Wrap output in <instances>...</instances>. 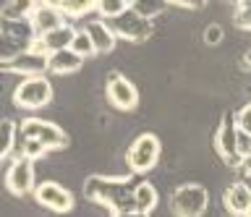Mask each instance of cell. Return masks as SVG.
<instances>
[{"mask_svg":"<svg viewBox=\"0 0 251 217\" xmlns=\"http://www.w3.org/2000/svg\"><path fill=\"white\" fill-rule=\"evenodd\" d=\"M165 5H168V0H133V5L131 8L139 13V16H144L152 21L157 13H162L165 11Z\"/></svg>","mask_w":251,"mask_h":217,"instance_id":"cell-24","label":"cell"},{"mask_svg":"<svg viewBox=\"0 0 251 217\" xmlns=\"http://www.w3.org/2000/svg\"><path fill=\"white\" fill-rule=\"evenodd\" d=\"M34 37L37 34L29 21H11V19L0 16V66L13 60L19 52L29 50Z\"/></svg>","mask_w":251,"mask_h":217,"instance_id":"cell-3","label":"cell"},{"mask_svg":"<svg viewBox=\"0 0 251 217\" xmlns=\"http://www.w3.org/2000/svg\"><path fill=\"white\" fill-rule=\"evenodd\" d=\"M235 149H238V157H249L251 154V134H246V131L238 128V136H235Z\"/></svg>","mask_w":251,"mask_h":217,"instance_id":"cell-26","label":"cell"},{"mask_svg":"<svg viewBox=\"0 0 251 217\" xmlns=\"http://www.w3.org/2000/svg\"><path fill=\"white\" fill-rule=\"evenodd\" d=\"M16 134H19V126L11 118L0 121V162L16 149Z\"/></svg>","mask_w":251,"mask_h":217,"instance_id":"cell-20","label":"cell"},{"mask_svg":"<svg viewBox=\"0 0 251 217\" xmlns=\"http://www.w3.org/2000/svg\"><path fill=\"white\" fill-rule=\"evenodd\" d=\"M3 68H5V71H11V73H21L24 79H26V76H45V71H47V55H39V52H34V50H24L13 60H8Z\"/></svg>","mask_w":251,"mask_h":217,"instance_id":"cell-13","label":"cell"},{"mask_svg":"<svg viewBox=\"0 0 251 217\" xmlns=\"http://www.w3.org/2000/svg\"><path fill=\"white\" fill-rule=\"evenodd\" d=\"M230 217H235V215H230Z\"/></svg>","mask_w":251,"mask_h":217,"instance_id":"cell-35","label":"cell"},{"mask_svg":"<svg viewBox=\"0 0 251 217\" xmlns=\"http://www.w3.org/2000/svg\"><path fill=\"white\" fill-rule=\"evenodd\" d=\"M204 45H209V48H217L220 42H223V37H225V32H223V26L220 24H209L207 29H204Z\"/></svg>","mask_w":251,"mask_h":217,"instance_id":"cell-25","label":"cell"},{"mask_svg":"<svg viewBox=\"0 0 251 217\" xmlns=\"http://www.w3.org/2000/svg\"><path fill=\"white\" fill-rule=\"evenodd\" d=\"M31 193H34V199H37L39 207L50 209V212H55V215H68L71 209L76 207L74 193H71L66 186H60V183H55V181L37 183Z\"/></svg>","mask_w":251,"mask_h":217,"instance_id":"cell-7","label":"cell"},{"mask_svg":"<svg viewBox=\"0 0 251 217\" xmlns=\"http://www.w3.org/2000/svg\"><path fill=\"white\" fill-rule=\"evenodd\" d=\"M170 3H176V5H183V8H201L207 0H170Z\"/></svg>","mask_w":251,"mask_h":217,"instance_id":"cell-28","label":"cell"},{"mask_svg":"<svg viewBox=\"0 0 251 217\" xmlns=\"http://www.w3.org/2000/svg\"><path fill=\"white\" fill-rule=\"evenodd\" d=\"M37 5H39V0H13V3L8 5L0 16L11 19V21H29V16L34 13Z\"/></svg>","mask_w":251,"mask_h":217,"instance_id":"cell-21","label":"cell"},{"mask_svg":"<svg viewBox=\"0 0 251 217\" xmlns=\"http://www.w3.org/2000/svg\"><path fill=\"white\" fill-rule=\"evenodd\" d=\"M52 102V84L45 76H26L13 89V105L21 110H39Z\"/></svg>","mask_w":251,"mask_h":217,"instance_id":"cell-6","label":"cell"},{"mask_svg":"<svg viewBox=\"0 0 251 217\" xmlns=\"http://www.w3.org/2000/svg\"><path fill=\"white\" fill-rule=\"evenodd\" d=\"M29 24L31 29H34V34H47V32H52V29H58L66 24V16L58 11V8H52V5H45V3H39L34 13L29 16Z\"/></svg>","mask_w":251,"mask_h":217,"instance_id":"cell-14","label":"cell"},{"mask_svg":"<svg viewBox=\"0 0 251 217\" xmlns=\"http://www.w3.org/2000/svg\"><path fill=\"white\" fill-rule=\"evenodd\" d=\"M223 204H225V209L230 215H235V217H243L251 209V189L246 183H230L225 189V193H223Z\"/></svg>","mask_w":251,"mask_h":217,"instance_id":"cell-15","label":"cell"},{"mask_svg":"<svg viewBox=\"0 0 251 217\" xmlns=\"http://www.w3.org/2000/svg\"><path fill=\"white\" fill-rule=\"evenodd\" d=\"M126 8H128L126 0H97V8H94V11L100 13L102 21H113L115 16H121Z\"/></svg>","mask_w":251,"mask_h":217,"instance_id":"cell-23","label":"cell"},{"mask_svg":"<svg viewBox=\"0 0 251 217\" xmlns=\"http://www.w3.org/2000/svg\"><path fill=\"white\" fill-rule=\"evenodd\" d=\"M71 50H74L76 55H81L84 60L92 58V55H97V50H94V45L89 40V34H86V29H76L74 40H71Z\"/></svg>","mask_w":251,"mask_h":217,"instance_id":"cell-22","label":"cell"},{"mask_svg":"<svg viewBox=\"0 0 251 217\" xmlns=\"http://www.w3.org/2000/svg\"><path fill=\"white\" fill-rule=\"evenodd\" d=\"M243 217H251V209H249V212H246V215H243Z\"/></svg>","mask_w":251,"mask_h":217,"instance_id":"cell-34","label":"cell"},{"mask_svg":"<svg viewBox=\"0 0 251 217\" xmlns=\"http://www.w3.org/2000/svg\"><path fill=\"white\" fill-rule=\"evenodd\" d=\"M105 95H107V102L115 107V110H123V113H131L139 107V89L133 87L131 79H126L123 73L113 71L107 76V84H105Z\"/></svg>","mask_w":251,"mask_h":217,"instance_id":"cell-8","label":"cell"},{"mask_svg":"<svg viewBox=\"0 0 251 217\" xmlns=\"http://www.w3.org/2000/svg\"><path fill=\"white\" fill-rule=\"evenodd\" d=\"M74 34H76V29H74V26H71L68 21H66L63 26L52 29V32L34 37V42L29 45V50L39 52V55H50V52L66 50V48H71V40H74Z\"/></svg>","mask_w":251,"mask_h":217,"instance_id":"cell-12","label":"cell"},{"mask_svg":"<svg viewBox=\"0 0 251 217\" xmlns=\"http://www.w3.org/2000/svg\"><path fill=\"white\" fill-rule=\"evenodd\" d=\"M235 136H238L235 115L227 113L225 118H223V123H220L217 134H215V149H217L220 157H223L225 165H230V168H238V165H241L238 149H235Z\"/></svg>","mask_w":251,"mask_h":217,"instance_id":"cell-11","label":"cell"},{"mask_svg":"<svg viewBox=\"0 0 251 217\" xmlns=\"http://www.w3.org/2000/svg\"><path fill=\"white\" fill-rule=\"evenodd\" d=\"M66 144H68L66 131L42 118L21 121L19 134H16V149H19L21 157H29V160H37L50 149H60Z\"/></svg>","mask_w":251,"mask_h":217,"instance_id":"cell-1","label":"cell"},{"mask_svg":"<svg viewBox=\"0 0 251 217\" xmlns=\"http://www.w3.org/2000/svg\"><path fill=\"white\" fill-rule=\"evenodd\" d=\"M238 170H241L243 175H249V178H251V154H249V157H243V160H241Z\"/></svg>","mask_w":251,"mask_h":217,"instance_id":"cell-29","label":"cell"},{"mask_svg":"<svg viewBox=\"0 0 251 217\" xmlns=\"http://www.w3.org/2000/svg\"><path fill=\"white\" fill-rule=\"evenodd\" d=\"M235 126H238L241 131H246V134H251V102L243 105L238 113H235Z\"/></svg>","mask_w":251,"mask_h":217,"instance_id":"cell-27","label":"cell"},{"mask_svg":"<svg viewBox=\"0 0 251 217\" xmlns=\"http://www.w3.org/2000/svg\"><path fill=\"white\" fill-rule=\"evenodd\" d=\"M34 160L29 157H16L5 170V189L13 193V196H26V193L34 191Z\"/></svg>","mask_w":251,"mask_h":217,"instance_id":"cell-10","label":"cell"},{"mask_svg":"<svg viewBox=\"0 0 251 217\" xmlns=\"http://www.w3.org/2000/svg\"><path fill=\"white\" fill-rule=\"evenodd\" d=\"M160 152H162V144L154 134H139L131 142L128 152H126V165H128L133 175H144L157 165Z\"/></svg>","mask_w":251,"mask_h":217,"instance_id":"cell-4","label":"cell"},{"mask_svg":"<svg viewBox=\"0 0 251 217\" xmlns=\"http://www.w3.org/2000/svg\"><path fill=\"white\" fill-rule=\"evenodd\" d=\"M243 66H246V68H251V50L246 52V55H243Z\"/></svg>","mask_w":251,"mask_h":217,"instance_id":"cell-31","label":"cell"},{"mask_svg":"<svg viewBox=\"0 0 251 217\" xmlns=\"http://www.w3.org/2000/svg\"><path fill=\"white\" fill-rule=\"evenodd\" d=\"M11 3H13V0H0V13H3V11H5Z\"/></svg>","mask_w":251,"mask_h":217,"instance_id":"cell-32","label":"cell"},{"mask_svg":"<svg viewBox=\"0 0 251 217\" xmlns=\"http://www.w3.org/2000/svg\"><path fill=\"white\" fill-rule=\"evenodd\" d=\"M84 196L100 207H107L113 215L123 212H136L133 201V186L128 178H115V175H89L84 181Z\"/></svg>","mask_w":251,"mask_h":217,"instance_id":"cell-2","label":"cell"},{"mask_svg":"<svg viewBox=\"0 0 251 217\" xmlns=\"http://www.w3.org/2000/svg\"><path fill=\"white\" fill-rule=\"evenodd\" d=\"M126 5H133V0H126Z\"/></svg>","mask_w":251,"mask_h":217,"instance_id":"cell-33","label":"cell"},{"mask_svg":"<svg viewBox=\"0 0 251 217\" xmlns=\"http://www.w3.org/2000/svg\"><path fill=\"white\" fill-rule=\"evenodd\" d=\"M107 24L113 26L115 37H121V40H126V42H147V37L152 34V21L139 16L131 5L121 13V16L107 21Z\"/></svg>","mask_w":251,"mask_h":217,"instance_id":"cell-9","label":"cell"},{"mask_svg":"<svg viewBox=\"0 0 251 217\" xmlns=\"http://www.w3.org/2000/svg\"><path fill=\"white\" fill-rule=\"evenodd\" d=\"M133 201H136V212L149 215V212L157 207L160 196H157V189H154L152 183H149V181H141L139 186H133Z\"/></svg>","mask_w":251,"mask_h":217,"instance_id":"cell-19","label":"cell"},{"mask_svg":"<svg viewBox=\"0 0 251 217\" xmlns=\"http://www.w3.org/2000/svg\"><path fill=\"white\" fill-rule=\"evenodd\" d=\"M84 29H86V34H89V40H92V45H94V50H97V52H105V55H107V52L115 50L118 37H115L113 26H110L107 21L94 19V21H89V24H84Z\"/></svg>","mask_w":251,"mask_h":217,"instance_id":"cell-16","label":"cell"},{"mask_svg":"<svg viewBox=\"0 0 251 217\" xmlns=\"http://www.w3.org/2000/svg\"><path fill=\"white\" fill-rule=\"evenodd\" d=\"M39 3L58 8L66 19H81L97 8V0H39Z\"/></svg>","mask_w":251,"mask_h":217,"instance_id":"cell-18","label":"cell"},{"mask_svg":"<svg viewBox=\"0 0 251 217\" xmlns=\"http://www.w3.org/2000/svg\"><path fill=\"white\" fill-rule=\"evenodd\" d=\"M81 66H84V58H81V55H76V52L71 50V48L58 50V52H50V55H47V71L55 73V76L76 73Z\"/></svg>","mask_w":251,"mask_h":217,"instance_id":"cell-17","label":"cell"},{"mask_svg":"<svg viewBox=\"0 0 251 217\" xmlns=\"http://www.w3.org/2000/svg\"><path fill=\"white\" fill-rule=\"evenodd\" d=\"M113 217H147V215H141V212H123V215H113Z\"/></svg>","mask_w":251,"mask_h":217,"instance_id":"cell-30","label":"cell"},{"mask_svg":"<svg viewBox=\"0 0 251 217\" xmlns=\"http://www.w3.org/2000/svg\"><path fill=\"white\" fill-rule=\"evenodd\" d=\"M209 207V193L201 183H183L173 191L170 212L176 217H201Z\"/></svg>","mask_w":251,"mask_h":217,"instance_id":"cell-5","label":"cell"}]
</instances>
